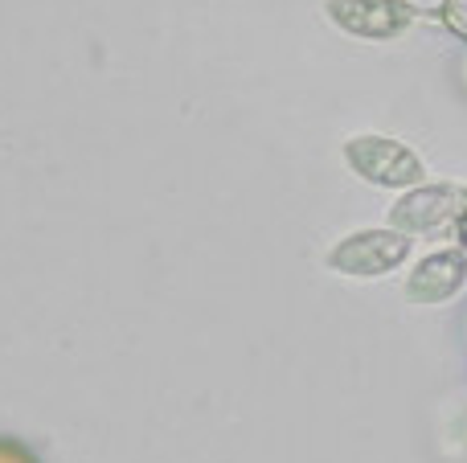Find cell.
Here are the masks:
<instances>
[{"instance_id":"1","label":"cell","mask_w":467,"mask_h":463,"mask_svg":"<svg viewBox=\"0 0 467 463\" xmlns=\"http://www.w3.org/2000/svg\"><path fill=\"white\" fill-rule=\"evenodd\" d=\"M0 463H37V459H33V451H25L21 443L0 439Z\"/></svg>"}]
</instances>
